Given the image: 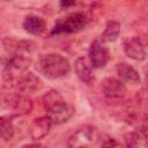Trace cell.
Wrapping results in <instances>:
<instances>
[{
  "instance_id": "obj_19",
  "label": "cell",
  "mask_w": 148,
  "mask_h": 148,
  "mask_svg": "<svg viewBox=\"0 0 148 148\" xmlns=\"http://www.w3.org/2000/svg\"><path fill=\"white\" fill-rule=\"evenodd\" d=\"M119 145L120 143L117 142L116 139H113V138H111L109 135H104V134H102L99 143H98V146H102V147H117Z\"/></svg>"
},
{
  "instance_id": "obj_11",
  "label": "cell",
  "mask_w": 148,
  "mask_h": 148,
  "mask_svg": "<svg viewBox=\"0 0 148 148\" xmlns=\"http://www.w3.org/2000/svg\"><path fill=\"white\" fill-rule=\"evenodd\" d=\"M51 126H52V121L47 116L36 118L29 127V135L35 141L42 140L47 135Z\"/></svg>"
},
{
  "instance_id": "obj_18",
  "label": "cell",
  "mask_w": 148,
  "mask_h": 148,
  "mask_svg": "<svg viewBox=\"0 0 148 148\" xmlns=\"http://www.w3.org/2000/svg\"><path fill=\"white\" fill-rule=\"evenodd\" d=\"M14 136V125L5 117H0V140L8 141Z\"/></svg>"
},
{
  "instance_id": "obj_22",
  "label": "cell",
  "mask_w": 148,
  "mask_h": 148,
  "mask_svg": "<svg viewBox=\"0 0 148 148\" xmlns=\"http://www.w3.org/2000/svg\"><path fill=\"white\" fill-rule=\"evenodd\" d=\"M6 1H9V0H6Z\"/></svg>"
},
{
  "instance_id": "obj_20",
  "label": "cell",
  "mask_w": 148,
  "mask_h": 148,
  "mask_svg": "<svg viewBox=\"0 0 148 148\" xmlns=\"http://www.w3.org/2000/svg\"><path fill=\"white\" fill-rule=\"evenodd\" d=\"M75 5V0H60V7L61 8H69Z\"/></svg>"
},
{
  "instance_id": "obj_15",
  "label": "cell",
  "mask_w": 148,
  "mask_h": 148,
  "mask_svg": "<svg viewBox=\"0 0 148 148\" xmlns=\"http://www.w3.org/2000/svg\"><path fill=\"white\" fill-rule=\"evenodd\" d=\"M23 29L31 35H39L45 30V21L39 16H28L23 21Z\"/></svg>"
},
{
  "instance_id": "obj_7",
  "label": "cell",
  "mask_w": 148,
  "mask_h": 148,
  "mask_svg": "<svg viewBox=\"0 0 148 148\" xmlns=\"http://www.w3.org/2000/svg\"><path fill=\"white\" fill-rule=\"evenodd\" d=\"M15 88L17 89L18 92L29 95L42 88V81L32 72H25L16 82Z\"/></svg>"
},
{
  "instance_id": "obj_4",
  "label": "cell",
  "mask_w": 148,
  "mask_h": 148,
  "mask_svg": "<svg viewBox=\"0 0 148 148\" xmlns=\"http://www.w3.org/2000/svg\"><path fill=\"white\" fill-rule=\"evenodd\" d=\"M87 23H88V18L83 13H75L67 16L62 21H58L54 24L51 31V35H54V34L57 35L62 32H67V34L77 32L81 29H83L87 25Z\"/></svg>"
},
{
  "instance_id": "obj_12",
  "label": "cell",
  "mask_w": 148,
  "mask_h": 148,
  "mask_svg": "<svg viewBox=\"0 0 148 148\" xmlns=\"http://www.w3.org/2000/svg\"><path fill=\"white\" fill-rule=\"evenodd\" d=\"M117 74H118L119 79L126 83L138 84L141 81L139 72L134 67H132L131 65H128L126 62H121V64L117 65Z\"/></svg>"
},
{
  "instance_id": "obj_1",
  "label": "cell",
  "mask_w": 148,
  "mask_h": 148,
  "mask_svg": "<svg viewBox=\"0 0 148 148\" xmlns=\"http://www.w3.org/2000/svg\"><path fill=\"white\" fill-rule=\"evenodd\" d=\"M42 73L50 79H59L67 75L71 71L69 61L59 53H46L39 60Z\"/></svg>"
},
{
  "instance_id": "obj_13",
  "label": "cell",
  "mask_w": 148,
  "mask_h": 148,
  "mask_svg": "<svg viewBox=\"0 0 148 148\" xmlns=\"http://www.w3.org/2000/svg\"><path fill=\"white\" fill-rule=\"evenodd\" d=\"M124 142L126 147H141V146L145 147L147 143L146 127L142 126L138 131L126 133L124 135Z\"/></svg>"
},
{
  "instance_id": "obj_21",
  "label": "cell",
  "mask_w": 148,
  "mask_h": 148,
  "mask_svg": "<svg viewBox=\"0 0 148 148\" xmlns=\"http://www.w3.org/2000/svg\"><path fill=\"white\" fill-rule=\"evenodd\" d=\"M0 102H1V96H0Z\"/></svg>"
},
{
  "instance_id": "obj_8",
  "label": "cell",
  "mask_w": 148,
  "mask_h": 148,
  "mask_svg": "<svg viewBox=\"0 0 148 148\" xmlns=\"http://www.w3.org/2000/svg\"><path fill=\"white\" fill-rule=\"evenodd\" d=\"M9 108L12 110V112L15 116H23V114H28L31 112L32 110V101L31 98L25 95V94H21L17 92L16 95L12 96V98L9 99Z\"/></svg>"
},
{
  "instance_id": "obj_9",
  "label": "cell",
  "mask_w": 148,
  "mask_h": 148,
  "mask_svg": "<svg viewBox=\"0 0 148 148\" xmlns=\"http://www.w3.org/2000/svg\"><path fill=\"white\" fill-rule=\"evenodd\" d=\"M74 112H75L74 106L64 102V103L59 104L58 106H56L54 109L47 111V117L51 119L52 124L60 125V124L68 121L73 117Z\"/></svg>"
},
{
  "instance_id": "obj_16",
  "label": "cell",
  "mask_w": 148,
  "mask_h": 148,
  "mask_svg": "<svg viewBox=\"0 0 148 148\" xmlns=\"http://www.w3.org/2000/svg\"><path fill=\"white\" fill-rule=\"evenodd\" d=\"M120 23L117 21H109L105 25L104 32L102 35V40L103 42H114L120 35Z\"/></svg>"
},
{
  "instance_id": "obj_3",
  "label": "cell",
  "mask_w": 148,
  "mask_h": 148,
  "mask_svg": "<svg viewBox=\"0 0 148 148\" xmlns=\"http://www.w3.org/2000/svg\"><path fill=\"white\" fill-rule=\"evenodd\" d=\"M102 133L97 127L86 125L77 128L68 139L67 147L69 148H80V147H92L98 146Z\"/></svg>"
},
{
  "instance_id": "obj_14",
  "label": "cell",
  "mask_w": 148,
  "mask_h": 148,
  "mask_svg": "<svg viewBox=\"0 0 148 148\" xmlns=\"http://www.w3.org/2000/svg\"><path fill=\"white\" fill-rule=\"evenodd\" d=\"M74 68H75V73L77 75V77L86 84H90L94 81V76L91 73V68L89 66V64L87 62V60L84 58H77L74 62Z\"/></svg>"
},
{
  "instance_id": "obj_5",
  "label": "cell",
  "mask_w": 148,
  "mask_h": 148,
  "mask_svg": "<svg viewBox=\"0 0 148 148\" xmlns=\"http://www.w3.org/2000/svg\"><path fill=\"white\" fill-rule=\"evenodd\" d=\"M102 91L104 97L110 102H119L126 95V86L120 79L106 77L102 84Z\"/></svg>"
},
{
  "instance_id": "obj_10",
  "label": "cell",
  "mask_w": 148,
  "mask_h": 148,
  "mask_svg": "<svg viewBox=\"0 0 148 148\" xmlns=\"http://www.w3.org/2000/svg\"><path fill=\"white\" fill-rule=\"evenodd\" d=\"M124 51L127 57H130L131 59L136 60V61H142L146 58L145 46L138 36H133L125 40Z\"/></svg>"
},
{
  "instance_id": "obj_17",
  "label": "cell",
  "mask_w": 148,
  "mask_h": 148,
  "mask_svg": "<svg viewBox=\"0 0 148 148\" xmlns=\"http://www.w3.org/2000/svg\"><path fill=\"white\" fill-rule=\"evenodd\" d=\"M64 102H65V99L57 90H50L43 96V105L46 111L54 109L56 106H58L59 104H61Z\"/></svg>"
},
{
  "instance_id": "obj_2",
  "label": "cell",
  "mask_w": 148,
  "mask_h": 148,
  "mask_svg": "<svg viewBox=\"0 0 148 148\" xmlns=\"http://www.w3.org/2000/svg\"><path fill=\"white\" fill-rule=\"evenodd\" d=\"M30 64H31V59L25 56L15 54L14 57H12L9 61L6 64L2 72L3 82L9 87H15L20 77L25 72H28Z\"/></svg>"
},
{
  "instance_id": "obj_6",
  "label": "cell",
  "mask_w": 148,
  "mask_h": 148,
  "mask_svg": "<svg viewBox=\"0 0 148 148\" xmlns=\"http://www.w3.org/2000/svg\"><path fill=\"white\" fill-rule=\"evenodd\" d=\"M89 61L94 68H102L104 67L110 58V53L108 47L104 45L103 42L96 39L90 44L89 47Z\"/></svg>"
}]
</instances>
